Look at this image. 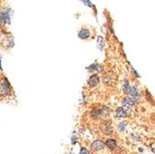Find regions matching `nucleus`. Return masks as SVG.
I'll return each mask as SVG.
<instances>
[{
	"mask_svg": "<svg viewBox=\"0 0 155 154\" xmlns=\"http://www.w3.org/2000/svg\"><path fill=\"white\" fill-rule=\"evenodd\" d=\"M9 92H10V87L8 85V81L5 79L4 81L0 83V93L2 95H8Z\"/></svg>",
	"mask_w": 155,
	"mask_h": 154,
	"instance_id": "nucleus-4",
	"label": "nucleus"
},
{
	"mask_svg": "<svg viewBox=\"0 0 155 154\" xmlns=\"http://www.w3.org/2000/svg\"><path fill=\"white\" fill-rule=\"evenodd\" d=\"M122 104L124 107L125 108H132L135 105V100L132 99V97H124L122 101Z\"/></svg>",
	"mask_w": 155,
	"mask_h": 154,
	"instance_id": "nucleus-7",
	"label": "nucleus"
},
{
	"mask_svg": "<svg viewBox=\"0 0 155 154\" xmlns=\"http://www.w3.org/2000/svg\"><path fill=\"white\" fill-rule=\"evenodd\" d=\"M101 111H102V114H110V108L109 107H106V106H103L101 108Z\"/></svg>",
	"mask_w": 155,
	"mask_h": 154,
	"instance_id": "nucleus-15",
	"label": "nucleus"
},
{
	"mask_svg": "<svg viewBox=\"0 0 155 154\" xmlns=\"http://www.w3.org/2000/svg\"><path fill=\"white\" fill-rule=\"evenodd\" d=\"M102 132L104 133V135L106 136H111L112 132H114V128H112V124L110 122H104L102 126H101Z\"/></svg>",
	"mask_w": 155,
	"mask_h": 154,
	"instance_id": "nucleus-3",
	"label": "nucleus"
},
{
	"mask_svg": "<svg viewBox=\"0 0 155 154\" xmlns=\"http://www.w3.org/2000/svg\"><path fill=\"white\" fill-rule=\"evenodd\" d=\"M77 141H78V138H77L76 136H73V137H72V143H73V144H76Z\"/></svg>",
	"mask_w": 155,
	"mask_h": 154,
	"instance_id": "nucleus-17",
	"label": "nucleus"
},
{
	"mask_svg": "<svg viewBox=\"0 0 155 154\" xmlns=\"http://www.w3.org/2000/svg\"><path fill=\"white\" fill-rule=\"evenodd\" d=\"M98 83H100V78H98L97 74H93V75H91L90 78L88 79V86H89L90 87H96Z\"/></svg>",
	"mask_w": 155,
	"mask_h": 154,
	"instance_id": "nucleus-6",
	"label": "nucleus"
},
{
	"mask_svg": "<svg viewBox=\"0 0 155 154\" xmlns=\"http://www.w3.org/2000/svg\"><path fill=\"white\" fill-rule=\"evenodd\" d=\"M129 94L131 96V97L134 100H138L140 99V95L137 91V88L136 87H130V91H129Z\"/></svg>",
	"mask_w": 155,
	"mask_h": 154,
	"instance_id": "nucleus-9",
	"label": "nucleus"
},
{
	"mask_svg": "<svg viewBox=\"0 0 155 154\" xmlns=\"http://www.w3.org/2000/svg\"><path fill=\"white\" fill-rule=\"evenodd\" d=\"M128 113H127V110H126L124 107H119L116 110V116L118 118H125L127 117Z\"/></svg>",
	"mask_w": 155,
	"mask_h": 154,
	"instance_id": "nucleus-8",
	"label": "nucleus"
},
{
	"mask_svg": "<svg viewBox=\"0 0 155 154\" xmlns=\"http://www.w3.org/2000/svg\"><path fill=\"white\" fill-rule=\"evenodd\" d=\"M83 3H84V4H87V5H88V6H92V5L89 3V0H83Z\"/></svg>",
	"mask_w": 155,
	"mask_h": 154,
	"instance_id": "nucleus-18",
	"label": "nucleus"
},
{
	"mask_svg": "<svg viewBox=\"0 0 155 154\" xmlns=\"http://www.w3.org/2000/svg\"><path fill=\"white\" fill-rule=\"evenodd\" d=\"M131 138L133 139V141H135V142H138V141L141 140V137H140V136L138 134H133V135H131Z\"/></svg>",
	"mask_w": 155,
	"mask_h": 154,
	"instance_id": "nucleus-14",
	"label": "nucleus"
},
{
	"mask_svg": "<svg viewBox=\"0 0 155 154\" xmlns=\"http://www.w3.org/2000/svg\"><path fill=\"white\" fill-rule=\"evenodd\" d=\"M90 115H91L93 118H96V119H97V118L101 117L103 114H102L101 109H100V108H95V109H93V110H91Z\"/></svg>",
	"mask_w": 155,
	"mask_h": 154,
	"instance_id": "nucleus-10",
	"label": "nucleus"
},
{
	"mask_svg": "<svg viewBox=\"0 0 155 154\" xmlns=\"http://www.w3.org/2000/svg\"><path fill=\"white\" fill-rule=\"evenodd\" d=\"M104 144H105V147L107 148V149H109L110 150H114V149H116V148H117V140L116 139H114V138H109V139H107V140L104 142Z\"/></svg>",
	"mask_w": 155,
	"mask_h": 154,
	"instance_id": "nucleus-5",
	"label": "nucleus"
},
{
	"mask_svg": "<svg viewBox=\"0 0 155 154\" xmlns=\"http://www.w3.org/2000/svg\"><path fill=\"white\" fill-rule=\"evenodd\" d=\"M126 126H127V122L125 121H122L117 124V129L119 132H124L126 130Z\"/></svg>",
	"mask_w": 155,
	"mask_h": 154,
	"instance_id": "nucleus-12",
	"label": "nucleus"
},
{
	"mask_svg": "<svg viewBox=\"0 0 155 154\" xmlns=\"http://www.w3.org/2000/svg\"><path fill=\"white\" fill-rule=\"evenodd\" d=\"M10 21L9 9L0 11V24H8Z\"/></svg>",
	"mask_w": 155,
	"mask_h": 154,
	"instance_id": "nucleus-2",
	"label": "nucleus"
},
{
	"mask_svg": "<svg viewBox=\"0 0 155 154\" xmlns=\"http://www.w3.org/2000/svg\"><path fill=\"white\" fill-rule=\"evenodd\" d=\"M79 154H90V151H89L87 148L82 147V148H81V149H80Z\"/></svg>",
	"mask_w": 155,
	"mask_h": 154,
	"instance_id": "nucleus-16",
	"label": "nucleus"
},
{
	"mask_svg": "<svg viewBox=\"0 0 155 154\" xmlns=\"http://www.w3.org/2000/svg\"><path fill=\"white\" fill-rule=\"evenodd\" d=\"M104 148H105V144L101 139H97V140L91 143V149L95 152H100L103 150Z\"/></svg>",
	"mask_w": 155,
	"mask_h": 154,
	"instance_id": "nucleus-1",
	"label": "nucleus"
},
{
	"mask_svg": "<svg viewBox=\"0 0 155 154\" xmlns=\"http://www.w3.org/2000/svg\"><path fill=\"white\" fill-rule=\"evenodd\" d=\"M78 36H79L81 39H87V38L90 36V32H89V30H87V29H82V30L79 32Z\"/></svg>",
	"mask_w": 155,
	"mask_h": 154,
	"instance_id": "nucleus-11",
	"label": "nucleus"
},
{
	"mask_svg": "<svg viewBox=\"0 0 155 154\" xmlns=\"http://www.w3.org/2000/svg\"><path fill=\"white\" fill-rule=\"evenodd\" d=\"M130 85H129V82L128 80H124V86H123V89H124V92L125 94H129V91H130Z\"/></svg>",
	"mask_w": 155,
	"mask_h": 154,
	"instance_id": "nucleus-13",
	"label": "nucleus"
},
{
	"mask_svg": "<svg viewBox=\"0 0 155 154\" xmlns=\"http://www.w3.org/2000/svg\"><path fill=\"white\" fill-rule=\"evenodd\" d=\"M71 154H74V153H71Z\"/></svg>",
	"mask_w": 155,
	"mask_h": 154,
	"instance_id": "nucleus-19",
	"label": "nucleus"
}]
</instances>
